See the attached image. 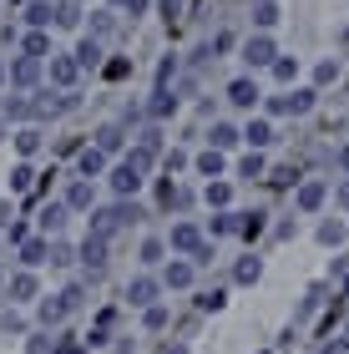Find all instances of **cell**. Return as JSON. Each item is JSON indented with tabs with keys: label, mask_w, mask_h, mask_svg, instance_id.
I'll use <instances>...</instances> for the list:
<instances>
[{
	"label": "cell",
	"mask_w": 349,
	"mask_h": 354,
	"mask_svg": "<svg viewBox=\"0 0 349 354\" xmlns=\"http://www.w3.org/2000/svg\"><path fill=\"white\" fill-rule=\"evenodd\" d=\"M132 223H142V207L137 203H112V207H102V213H91V233L112 238L117 228H132Z\"/></svg>",
	"instance_id": "obj_1"
},
{
	"label": "cell",
	"mask_w": 349,
	"mask_h": 354,
	"mask_svg": "<svg viewBox=\"0 0 349 354\" xmlns=\"http://www.w3.org/2000/svg\"><path fill=\"white\" fill-rule=\"evenodd\" d=\"M268 111H274V117H304V111H314V91L304 86V91L274 96V102H268Z\"/></svg>",
	"instance_id": "obj_2"
},
{
	"label": "cell",
	"mask_w": 349,
	"mask_h": 354,
	"mask_svg": "<svg viewBox=\"0 0 349 354\" xmlns=\"http://www.w3.org/2000/svg\"><path fill=\"white\" fill-rule=\"evenodd\" d=\"M324 198H329V183H319V177H314V183H304V187L294 192L299 213H319V207H324Z\"/></svg>",
	"instance_id": "obj_3"
},
{
	"label": "cell",
	"mask_w": 349,
	"mask_h": 354,
	"mask_svg": "<svg viewBox=\"0 0 349 354\" xmlns=\"http://www.w3.org/2000/svg\"><path fill=\"white\" fill-rule=\"evenodd\" d=\"M36 76H41V61H30V56H15L10 66H6V82H15V86H36Z\"/></svg>",
	"instance_id": "obj_4"
},
{
	"label": "cell",
	"mask_w": 349,
	"mask_h": 354,
	"mask_svg": "<svg viewBox=\"0 0 349 354\" xmlns=\"http://www.w3.org/2000/svg\"><path fill=\"white\" fill-rule=\"evenodd\" d=\"M274 56H279V51H274V41H268L263 30H258V36H248V46H243V61H248L253 71H258V66H268Z\"/></svg>",
	"instance_id": "obj_5"
},
{
	"label": "cell",
	"mask_w": 349,
	"mask_h": 354,
	"mask_svg": "<svg viewBox=\"0 0 349 354\" xmlns=\"http://www.w3.org/2000/svg\"><path fill=\"white\" fill-rule=\"evenodd\" d=\"M137 187H142V167H132V162L122 157V162L112 167V192H117V198H126V192H137Z\"/></svg>",
	"instance_id": "obj_6"
},
{
	"label": "cell",
	"mask_w": 349,
	"mask_h": 354,
	"mask_svg": "<svg viewBox=\"0 0 349 354\" xmlns=\"http://www.w3.org/2000/svg\"><path fill=\"white\" fill-rule=\"evenodd\" d=\"M228 102L233 106H258V82H253V76H238V82H228Z\"/></svg>",
	"instance_id": "obj_7"
},
{
	"label": "cell",
	"mask_w": 349,
	"mask_h": 354,
	"mask_svg": "<svg viewBox=\"0 0 349 354\" xmlns=\"http://www.w3.org/2000/svg\"><path fill=\"white\" fill-rule=\"evenodd\" d=\"M76 172H82L86 183H91V177H106V152H97V147H82V152H76Z\"/></svg>",
	"instance_id": "obj_8"
},
{
	"label": "cell",
	"mask_w": 349,
	"mask_h": 354,
	"mask_svg": "<svg viewBox=\"0 0 349 354\" xmlns=\"http://www.w3.org/2000/svg\"><path fill=\"white\" fill-rule=\"evenodd\" d=\"M21 263H26V268L51 263V238H26V243H21Z\"/></svg>",
	"instance_id": "obj_9"
},
{
	"label": "cell",
	"mask_w": 349,
	"mask_h": 354,
	"mask_svg": "<svg viewBox=\"0 0 349 354\" xmlns=\"http://www.w3.org/2000/svg\"><path fill=\"white\" fill-rule=\"evenodd\" d=\"M76 76H82V66H76L71 56H56V51H51V82L71 91V86H76Z\"/></svg>",
	"instance_id": "obj_10"
},
{
	"label": "cell",
	"mask_w": 349,
	"mask_h": 354,
	"mask_svg": "<svg viewBox=\"0 0 349 354\" xmlns=\"http://www.w3.org/2000/svg\"><path fill=\"white\" fill-rule=\"evenodd\" d=\"M82 263H86V273H102L106 268V238H97V233L86 238V243H82Z\"/></svg>",
	"instance_id": "obj_11"
},
{
	"label": "cell",
	"mask_w": 349,
	"mask_h": 354,
	"mask_svg": "<svg viewBox=\"0 0 349 354\" xmlns=\"http://www.w3.org/2000/svg\"><path fill=\"white\" fill-rule=\"evenodd\" d=\"M66 213H71L66 203H46V207H41V238H51V233L66 228Z\"/></svg>",
	"instance_id": "obj_12"
},
{
	"label": "cell",
	"mask_w": 349,
	"mask_h": 354,
	"mask_svg": "<svg viewBox=\"0 0 349 354\" xmlns=\"http://www.w3.org/2000/svg\"><path fill=\"white\" fill-rule=\"evenodd\" d=\"M46 51H51V30H26V36H21V56L46 61Z\"/></svg>",
	"instance_id": "obj_13"
},
{
	"label": "cell",
	"mask_w": 349,
	"mask_h": 354,
	"mask_svg": "<svg viewBox=\"0 0 349 354\" xmlns=\"http://www.w3.org/2000/svg\"><path fill=\"white\" fill-rule=\"evenodd\" d=\"M51 26L76 30V26H82V6H76V0H56V6H51Z\"/></svg>",
	"instance_id": "obj_14"
},
{
	"label": "cell",
	"mask_w": 349,
	"mask_h": 354,
	"mask_svg": "<svg viewBox=\"0 0 349 354\" xmlns=\"http://www.w3.org/2000/svg\"><path fill=\"white\" fill-rule=\"evenodd\" d=\"M167 243L178 248V253H198V248H202V233L193 228V223H178V228H172V238H167Z\"/></svg>",
	"instance_id": "obj_15"
},
{
	"label": "cell",
	"mask_w": 349,
	"mask_h": 354,
	"mask_svg": "<svg viewBox=\"0 0 349 354\" xmlns=\"http://www.w3.org/2000/svg\"><path fill=\"white\" fill-rule=\"evenodd\" d=\"M152 299H157V279H132L126 283V304H142V309H147Z\"/></svg>",
	"instance_id": "obj_16"
},
{
	"label": "cell",
	"mask_w": 349,
	"mask_h": 354,
	"mask_svg": "<svg viewBox=\"0 0 349 354\" xmlns=\"http://www.w3.org/2000/svg\"><path fill=\"white\" fill-rule=\"evenodd\" d=\"M61 203L76 207V213H82V207H91V183H86V177H76V183L66 187V198H61Z\"/></svg>",
	"instance_id": "obj_17"
},
{
	"label": "cell",
	"mask_w": 349,
	"mask_h": 354,
	"mask_svg": "<svg viewBox=\"0 0 349 354\" xmlns=\"http://www.w3.org/2000/svg\"><path fill=\"white\" fill-rule=\"evenodd\" d=\"M26 26H30V30H46V26H51V0H30V6H26Z\"/></svg>",
	"instance_id": "obj_18"
},
{
	"label": "cell",
	"mask_w": 349,
	"mask_h": 354,
	"mask_svg": "<svg viewBox=\"0 0 349 354\" xmlns=\"http://www.w3.org/2000/svg\"><path fill=\"white\" fill-rule=\"evenodd\" d=\"M253 26H258V30L279 26V6H274V0H253Z\"/></svg>",
	"instance_id": "obj_19"
},
{
	"label": "cell",
	"mask_w": 349,
	"mask_h": 354,
	"mask_svg": "<svg viewBox=\"0 0 349 354\" xmlns=\"http://www.w3.org/2000/svg\"><path fill=\"white\" fill-rule=\"evenodd\" d=\"M10 299H15V304H30V299H36V273H15V279H10Z\"/></svg>",
	"instance_id": "obj_20"
},
{
	"label": "cell",
	"mask_w": 349,
	"mask_h": 354,
	"mask_svg": "<svg viewBox=\"0 0 349 354\" xmlns=\"http://www.w3.org/2000/svg\"><path fill=\"white\" fill-rule=\"evenodd\" d=\"M147 111H152L157 122H162V117H172V111H178V96H172L167 86H157V91H152V106H147Z\"/></svg>",
	"instance_id": "obj_21"
},
{
	"label": "cell",
	"mask_w": 349,
	"mask_h": 354,
	"mask_svg": "<svg viewBox=\"0 0 349 354\" xmlns=\"http://www.w3.org/2000/svg\"><path fill=\"white\" fill-rule=\"evenodd\" d=\"M71 61H76V66H102V41H97V36H91V41H82Z\"/></svg>",
	"instance_id": "obj_22"
},
{
	"label": "cell",
	"mask_w": 349,
	"mask_h": 354,
	"mask_svg": "<svg viewBox=\"0 0 349 354\" xmlns=\"http://www.w3.org/2000/svg\"><path fill=\"white\" fill-rule=\"evenodd\" d=\"M15 152H21V157L41 152V132H36V127H21V132H15Z\"/></svg>",
	"instance_id": "obj_23"
},
{
	"label": "cell",
	"mask_w": 349,
	"mask_h": 354,
	"mask_svg": "<svg viewBox=\"0 0 349 354\" xmlns=\"http://www.w3.org/2000/svg\"><path fill=\"white\" fill-rule=\"evenodd\" d=\"M97 152H106V157L122 152V127H102L97 132Z\"/></svg>",
	"instance_id": "obj_24"
},
{
	"label": "cell",
	"mask_w": 349,
	"mask_h": 354,
	"mask_svg": "<svg viewBox=\"0 0 349 354\" xmlns=\"http://www.w3.org/2000/svg\"><path fill=\"white\" fill-rule=\"evenodd\" d=\"M223 167H228V162H223V152H213V147L198 157V172H202V177H223Z\"/></svg>",
	"instance_id": "obj_25"
},
{
	"label": "cell",
	"mask_w": 349,
	"mask_h": 354,
	"mask_svg": "<svg viewBox=\"0 0 349 354\" xmlns=\"http://www.w3.org/2000/svg\"><path fill=\"white\" fill-rule=\"evenodd\" d=\"M208 142H213V152H223V147H233V142H238V132H233L228 122H213V132H208Z\"/></svg>",
	"instance_id": "obj_26"
},
{
	"label": "cell",
	"mask_w": 349,
	"mask_h": 354,
	"mask_svg": "<svg viewBox=\"0 0 349 354\" xmlns=\"http://www.w3.org/2000/svg\"><path fill=\"white\" fill-rule=\"evenodd\" d=\"M187 283H193V263H167V288H187Z\"/></svg>",
	"instance_id": "obj_27"
},
{
	"label": "cell",
	"mask_w": 349,
	"mask_h": 354,
	"mask_svg": "<svg viewBox=\"0 0 349 354\" xmlns=\"http://www.w3.org/2000/svg\"><path fill=\"white\" fill-rule=\"evenodd\" d=\"M56 299L66 304V314H71V309H82V304H86V283H66V288H61Z\"/></svg>",
	"instance_id": "obj_28"
},
{
	"label": "cell",
	"mask_w": 349,
	"mask_h": 354,
	"mask_svg": "<svg viewBox=\"0 0 349 354\" xmlns=\"http://www.w3.org/2000/svg\"><path fill=\"white\" fill-rule=\"evenodd\" d=\"M61 319H66V304H61V299H46V304H41V324L51 329V324H61Z\"/></svg>",
	"instance_id": "obj_29"
},
{
	"label": "cell",
	"mask_w": 349,
	"mask_h": 354,
	"mask_svg": "<svg viewBox=\"0 0 349 354\" xmlns=\"http://www.w3.org/2000/svg\"><path fill=\"white\" fill-rule=\"evenodd\" d=\"M248 142H253V147H268V142H274V127H268V122H248V132H243Z\"/></svg>",
	"instance_id": "obj_30"
},
{
	"label": "cell",
	"mask_w": 349,
	"mask_h": 354,
	"mask_svg": "<svg viewBox=\"0 0 349 354\" xmlns=\"http://www.w3.org/2000/svg\"><path fill=\"white\" fill-rule=\"evenodd\" d=\"M30 183H36V172H30V162H21L10 172V192H30Z\"/></svg>",
	"instance_id": "obj_31"
},
{
	"label": "cell",
	"mask_w": 349,
	"mask_h": 354,
	"mask_svg": "<svg viewBox=\"0 0 349 354\" xmlns=\"http://www.w3.org/2000/svg\"><path fill=\"white\" fill-rule=\"evenodd\" d=\"M268 66H274V76H279V82H294V76H299V61H289V56H274Z\"/></svg>",
	"instance_id": "obj_32"
},
{
	"label": "cell",
	"mask_w": 349,
	"mask_h": 354,
	"mask_svg": "<svg viewBox=\"0 0 349 354\" xmlns=\"http://www.w3.org/2000/svg\"><path fill=\"white\" fill-rule=\"evenodd\" d=\"M10 117H15V122H26V117H36V106H30L26 96H15V102H6V122H10Z\"/></svg>",
	"instance_id": "obj_33"
},
{
	"label": "cell",
	"mask_w": 349,
	"mask_h": 354,
	"mask_svg": "<svg viewBox=\"0 0 349 354\" xmlns=\"http://www.w3.org/2000/svg\"><path fill=\"white\" fill-rule=\"evenodd\" d=\"M91 26H97V41H102V36H112V30H117V15L112 10H97V21H91Z\"/></svg>",
	"instance_id": "obj_34"
},
{
	"label": "cell",
	"mask_w": 349,
	"mask_h": 354,
	"mask_svg": "<svg viewBox=\"0 0 349 354\" xmlns=\"http://www.w3.org/2000/svg\"><path fill=\"white\" fill-rule=\"evenodd\" d=\"M258 273H263V263H258V259H243V263H238V283H253Z\"/></svg>",
	"instance_id": "obj_35"
},
{
	"label": "cell",
	"mask_w": 349,
	"mask_h": 354,
	"mask_svg": "<svg viewBox=\"0 0 349 354\" xmlns=\"http://www.w3.org/2000/svg\"><path fill=\"white\" fill-rule=\"evenodd\" d=\"M238 172H243V177H263V157H258V152H248L243 162H238Z\"/></svg>",
	"instance_id": "obj_36"
},
{
	"label": "cell",
	"mask_w": 349,
	"mask_h": 354,
	"mask_svg": "<svg viewBox=\"0 0 349 354\" xmlns=\"http://www.w3.org/2000/svg\"><path fill=\"white\" fill-rule=\"evenodd\" d=\"M228 198H233V192H228V183H208V203L228 207Z\"/></svg>",
	"instance_id": "obj_37"
},
{
	"label": "cell",
	"mask_w": 349,
	"mask_h": 354,
	"mask_svg": "<svg viewBox=\"0 0 349 354\" xmlns=\"http://www.w3.org/2000/svg\"><path fill=\"white\" fill-rule=\"evenodd\" d=\"M167 324V309L162 304H147V329H162Z\"/></svg>",
	"instance_id": "obj_38"
},
{
	"label": "cell",
	"mask_w": 349,
	"mask_h": 354,
	"mask_svg": "<svg viewBox=\"0 0 349 354\" xmlns=\"http://www.w3.org/2000/svg\"><path fill=\"white\" fill-rule=\"evenodd\" d=\"M339 76V61H319V71H314V82H334Z\"/></svg>",
	"instance_id": "obj_39"
},
{
	"label": "cell",
	"mask_w": 349,
	"mask_h": 354,
	"mask_svg": "<svg viewBox=\"0 0 349 354\" xmlns=\"http://www.w3.org/2000/svg\"><path fill=\"white\" fill-rule=\"evenodd\" d=\"M162 259V243H157V238H147V243H142V263H157Z\"/></svg>",
	"instance_id": "obj_40"
},
{
	"label": "cell",
	"mask_w": 349,
	"mask_h": 354,
	"mask_svg": "<svg viewBox=\"0 0 349 354\" xmlns=\"http://www.w3.org/2000/svg\"><path fill=\"white\" fill-rule=\"evenodd\" d=\"M126 71H132V61H122V56H117V61H106V76H112V82H122Z\"/></svg>",
	"instance_id": "obj_41"
},
{
	"label": "cell",
	"mask_w": 349,
	"mask_h": 354,
	"mask_svg": "<svg viewBox=\"0 0 349 354\" xmlns=\"http://www.w3.org/2000/svg\"><path fill=\"white\" fill-rule=\"evenodd\" d=\"M319 238H324V243H339V238H344V223H324Z\"/></svg>",
	"instance_id": "obj_42"
},
{
	"label": "cell",
	"mask_w": 349,
	"mask_h": 354,
	"mask_svg": "<svg viewBox=\"0 0 349 354\" xmlns=\"http://www.w3.org/2000/svg\"><path fill=\"white\" fill-rule=\"evenodd\" d=\"M172 76H178V61H162V66H157V86H167Z\"/></svg>",
	"instance_id": "obj_43"
},
{
	"label": "cell",
	"mask_w": 349,
	"mask_h": 354,
	"mask_svg": "<svg viewBox=\"0 0 349 354\" xmlns=\"http://www.w3.org/2000/svg\"><path fill=\"white\" fill-rule=\"evenodd\" d=\"M198 309H223V294H218V288H213V294H202V299H198Z\"/></svg>",
	"instance_id": "obj_44"
},
{
	"label": "cell",
	"mask_w": 349,
	"mask_h": 354,
	"mask_svg": "<svg viewBox=\"0 0 349 354\" xmlns=\"http://www.w3.org/2000/svg\"><path fill=\"white\" fill-rule=\"evenodd\" d=\"M157 6H162V15H167V21H178V10H182V0H157Z\"/></svg>",
	"instance_id": "obj_45"
},
{
	"label": "cell",
	"mask_w": 349,
	"mask_h": 354,
	"mask_svg": "<svg viewBox=\"0 0 349 354\" xmlns=\"http://www.w3.org/2000/svg\"><path fill=\"white\" fill-rule=\"evenodd\" d=\"M126 15H132V21H137V15H147V0H126V6H122Z\"/></svg>",
	"instance_id": "obj_46"
},
{
	"label": "cell",
	"mask_w": 349,
	"mask_h": 354,
	"mask_svg": "<svg viewBox=\"0 0 349 354\" xmlns=\"http://www.w3.org/2000/svg\"><path fill=\"white\" fill-rule=\"evenodd\" d=\"M6 223H10V203L0 198V228H6Z\"/></svg>",
	"instance_id": "obj_47"
},
{
	"label": "cell",
	"mask_w": 349,
	"mask_h": 354,
	"mask_svg": "<svg viewBox=\"0 0 349 354\" xmlns=\"http://www.w3.org/2000/svg\"><path fill=\"white\" fill-rule=\"evenodd\" d=\"M324 354H349V339H339V344H329Z\"/></svg>",
	"instance_id": "obj_48"
},
{
	"label": "cell",
	"mask_w": 349,
	"mask_h": 354,
	"mask_svg": "<svg viewBox=\"0 0 349 354\" xmlns=\"http://www.w3.org/2000/svg\"><path fill=\"white\" fill-rule=\"evenodd\" d=\"M56 354H82V349H76V344H61V349H56Z\"/></svg>",
	"instance_id": "obj_49"
},
{
	"label": "cell",
	"mask_w": 349,
	"mask_h": 354,
	"mask_svg": "<svg viewBox=\"0 0 349 354\" xmlns=\"http://www.w3.org/2000/svg\"><path fill=\"white\" fill-rule=\"evenodd\" d=\"M339 203H344V207H349V183H344V187H339Z\"/></svg>",
	"instance_id": "obj_50"
},
{
	"label": "cell",
	"mask_w": 349,
	"mask_h": 354,
	"mask_svg": "<svg viewBox=\"0 0 349 354\" xmlns=\"http://www.w3.org/2000/svg\"><path fill=\"white\" fill-rule=\"evenodd\" d=\"M339 167H344V172H349V147H344V152H339Z\"/></svg>",
	"instance_id": "obj_51"
},
{
	"label": "cell",
	"mask_w": 349,
	"mask_h": 354,
	"mask_svg": "<svg viewBox=\"0 0 349 354\" xmlns=\"http://www.w3.org/2000/svg\"><path fill=\"white\" fill-rule=\"evenodd\" d=\"M0 82H6V61H0Z\"/></svg>",
	"instance_id": "obj_52"
},
{
	"label": "cell",
	"mask_w": 349,
	"mask_h": 354,
	"mask_svg": "<svg viewBox=\"0 0 349 354\" xmlns=\"http://www.w3.org/2000/svg\"><path fill=\"white\" fill-rule=\"evenodd\" d=\"M112 6H126V0H112Z\"/></svg>",
	"instance_id": "obj_53"
},
{
	"label": "cell",
	"mask_w": 349,
	"mask_h": 354,
	"mask_svg": "<svg viewBox=\"0 0 349 354\" xmlns=\"http://www.w3.org/2000/svg\"><path fill=\"white\" fill-rule=\"evenodd\" d=\"M344 288H349V279H344Z\"/></svg>",
	"instance_id": "obj_54"
},
{
	"label": "cell",
	"mask_w": 349,
	"mask_h": 354,
	"mask_svg": "<svg viewBox=\"0 0 349 354\" xmlns=\"http://www.w3.org/2000/svg\"><path fill=\"white\" fill-rule=\"evenodd\" d=\"M76 6H82V0H76Z\"/></svg>",
	"instance_id": "obj_55"
},
{
	"label": "cell",
	"mask_w": 349,
	"mask_h": 354,
	"mask_svg": "<svg viewBox=\"0 0 349 354\" xmlns=\"http://www.w3.org/2000/svg\"><path fill=\"white\" fill-rule=\"evenodd\" d=\"M344 339H349V334H344Z\"/></svg>",
	"instance_id": "obj_56"
}]
</instances>
